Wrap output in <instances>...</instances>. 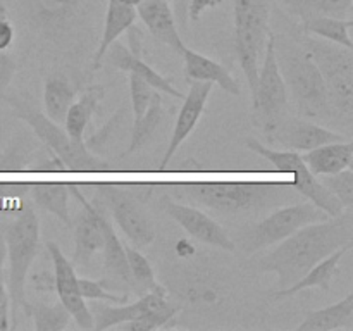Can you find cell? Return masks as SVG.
I'll return each mask as SVG.
<instances>
[{"instance_id": "1", "label": "cell", "mask_w": 353, "mask_h": 331, "mask_svg": "<svg viewBox=\"0 0 353 331\" xmlns=\"http://www.w3.org/2000/svg\"><path fill=\"white\" fill-rule=\"evenodd\" d=\"M348 243H353L352 209L296 230L261 259V269L278 276L279 290L288 288L317 262Z\"/></svg>"}, {"instance_id": "2", "label": "cell", "mask_w": 353, "mask_h": 331, "mask_svg": "<svg viewBox=\"0 0 353 331\" xmlns=\"http://www.w3.org/2000/svg\"><path fill=\"white\" fill-rule=\"evenodd\" d=\"M274 52L279 71L303 117L309 119H330L333 117L326 83L309 52L302 43L290 38L274 37Z\"/></svg>"}, {"instance_id": "3", "label": "cell", "mask_w": 353, "mask_h": 331, "mask_svg": "<svg viewBox=\"0 0 353 331\" xmlns=\"http://www.w3.org/2000/svg\"><path fill=\"white\" fill-rule=\"evenodd\" d=\"M3 243H6V261L9 262L7 271V292L10 299V317L14 323L10 328H16L17 314L23 310L26 303V279L31 264L38 254L40 245V221L30 205H23L7 224L3 231Z\"/></svg>"}, {"instance_id": "4", "label": "cell", "mask_w": 353, "mask_h": 331, "mask_svg": "<svg viewBox=\"0 0 353 331\" xmlns=\"http://www.w3.org/2000/svg\"><path fill=\"white\" fill-rule=\"evenodd\" d=\"M299 41L323 74L334 117L350 124L353 116V48L312 34H303Z\"/></svg>"}, {"instance_id": "5", "label": "cell", "mask_w": 353, "mask_h": 331, "mask_svg": "<svg viewBox=\"0 0 353 331\" xmlns=\"http://www.w3.org/2000/svg\"><path fill=\"white\" fill-rule=\"evenodd\" d=\"M90 310L93 316V328L97 331L109 330V328L121 326L126 331H152L168 326L169 321L179 312V305H174L168 300V290L162 286L161 290L145 292L137 302L109 305L100 300H93Z\"/></svg>"}, {"instance_id": "6", "label": "cell", "mask_w": 353, "mask_h": 331, "mask_svg": "<svg viewBox=\"0 0 353 331\" xmlns=\"http://www.w3.org/2000/svg\"><path fill=\"white\" fill-rule=\"evenodd\" d=\"M99 0H23L31 30L57 47L78 40Z\"/></svg>"}, {"instance_id": "7", "label": "cell", "mask_w": 353, "mask_h": 331, "mask_svg": "<svg viewBox=\"0 0 353 331\" xmlns=\"http://www.w3.org/2000/svg\"><path fill=\"white\" fill-rule=\"evenodd\" d=\"M7 102L12 107L14 114L21 121L33 130V133L40 138L41 143L54 154L55 159L62 164L65 171H103L107 169V162L97 157L85 145H76L61 124L48 119L43 112L31 107L24 100L16 97H7Z\"/></svg>"}, {"instance_id": "8", "label": "cell", "mask_w": 353, "mask_h": 331, "mask_svg": "<svg viewBox=\"0 0 353 331\" xmlns=\"http://www.w3.org/2000/svg\"><path fill=\"white\" fill-rule=\"evenodd\" d=\"M234 9V48L250 93L257 83L259 68L265 43L271 34L269 0H233Z\"/></svg>"}, {"instance_id": "9", "label": "cell", "mask_w": 353, "mask_h": 331, "mask_svg": "<svg viewBox=\"0 0 353 331\" xmlns=\"http://www.w3.org/2000/svg\"><path fill=\"white\" fill-rule=\"evenodd\" d=\"M290 185L272 183H186L176 186L181 197H190L195 202L221 210V212H245L264 207L272 197L281 195Z\"/></svg>"}, {"instance_id": "10", "label": "cell", "mask_w": 353, "mask_h": 331, "mask_svg": "<svg viewBox=\"0 0 353 331\" xmlns=\"http://www.w3.org/2000/svg\"><path fill=\"white\" fill-rule=\"evenodd\" d=\"M288 102V88L276 61L274 34L271 33L265 43L264 55H262L257 83L252 92L255 123L262 128L268 137H271L278 130L279 124L286 119Z\"/></svg>"}, {"instance_id": "11", "label": "cell", "mask_w": 353, "mask_h": 331, "mask_svg": "<svg viewBox=\"0 0 353 331\" xmlns=\"http://www.w3.org/2000/svg\"><path fill=\"white\" fill-rule=\"evenodd\" d=\"M247 148L254 154L261 155L265 161L271 162L274 166L276 171L281 172H292L295 176L292 186L300 193V195L305 197L309 202H312L314 205L319 207L321 210L327 214L330 217L340 216L343 214L345 207L341 205L340 200L319 181L317 176H314L312 172L309 171V168L305 166V162L302 161V155L300 152L295 150H274V148L268 147V145L261 143L257 138H247L245 141Z\"/></svg>"}, {"instance_id": "12", "label": "cell", "mask_w": 353, "mask_h": 331, "mask_svg": "<svg viewBox=\"0 0 353 331\" xmlns=\"http://www.w3.org/2000/svg\"><path fill=\"white\" fill-rule=\"evenodd\" d=\"M327 217L330 216L319 207L314 205L312 202L281 207L247 231L243 240V250L247 254H252V252L272 247L300 228L310 223H317V221H324Z\"/></svg>"}, {"instance_id": "13", "label": "cell", "mask_w": 353, "mask_h": 331, "mask_svg": "<svg viewBox=\"0 0 353 331\" xmlns=\"http://www.w3.org/2000/svg\"><path fill=\"white\" fill-rule=\"evenodd\" d=\"M47 250L54 265L55 293L59 295V302L68 309L71 319L83 330H92L93 316L85 297L79 292V278L72 262L69 261L55 241H47Z\"/></svg>"}, {"instance_id": "14", "label": "cell", "mask_w": 353, "mask_h": 331, "mask_svg": "<svg viewBox=\"0 0 353 331\" xmlns=\"http://www.w3.org/2000/svg\"><path fill=\"white\" fill-rule=\"evenodd\" d=\"M107 193V202L114 221L137 248L148 247L155 238L154 223L134 197L116 185L100 186Z\"/></svg>"}, {"instance_id": "15", "label": "cell", "mask_w": 353, "mask_h": 331, "mask_svg": "<svg viewBox=\"0 0 353 331\" xmlns=\"http://www.w3.org/2000/svg\"><path fill=\"white\" fill-rule=\"evenodd\" d=\"M162 207L190 237L196 238L199 241L210 245V247L221 248V250H236V245L231 240L230 234L226 233V230L216 219L207 216L205 212H202L196 207L178 203L169 199V197L162 199Z\"/></svg>"}, {"instance_id": "16", "label": "cell", "mask_w": 353, "mask_h": 331, "mask_svg": "<svg viewBox=\"0 0 353 331\" xmlns=\"http://www.w3.org/2000/svg\"><path fill=\"white\" fill-rule=\"evenodd\" d=\"M69 193L81 203V212L78 214L74 226V254L72 265H86L97 252L103 248V231L100 224L102 209L93 205L76 185H69Z\"/></svg>"}, {"instance_id": "17", "label": "cell", "mask_w": 353, "mask_h": 331, "mask_svg": "<svg viewBox=\"0 0 353 331\" xmlns=\"http://www.w3.org/2000/svg\"><path fill=\"white\" fill-rule=\"evenodd\" d=\"M212 83L207 81H192L190 83L188 93L183 99V106L179 109L178 117H176L174 128H172V134L169 138V145L164 152V157L161 161V168H165L169 162L174 157L176 150L179 145L192 134L195 130L196 123L202 117L203 110H205L207 100H209L210 92H212Z\"/></svg>"}, {"instance_id": "18", "label": "cell", "mask_w": 353, "mask_h": 331, "mask_svg": "<svg viewBox=\"0 0 353 331\" xmlns=\"http://www.w3.org/2000/svg\"><path fill=\"white\" fill-rule=\"evenodd\" d=\"M269 140L283 145L286 150L309 152L331 141H343L341 133L309 119H285L278 130L269 137Z\"/></svg>"}, {"instance_id": "19", "label": "cell", "mask_w": 353, "mask_h": 331, "mask_svg": "<svg viewBox=\"0 0 353 331\" xmlns=\"http://www.w3.org/2000/svg\"><path fill=\"white\" fill-rule=\"evenodd\" d=\"M105 57L110 66H114L116 69H121V71L134 72V74L140 76L141 79H145L148 85L154 86L157 92L165 93V95L172 97V99H185V93L179 92L174 86V83H171V79L164 78L161 72H157L152 66H148L147 62L141 59V55L133 54V52H131L130 48L124 47V45L114 41V43L107 48Z\"/></svg>"}, {"instance_id": "20", "label": "cell", "mask_w": 353, "mask_h": 331, "mask_svg": "<svg viewBox=\"0 0 353 331\" xmlns=\"http://www.w3.org/2000/svg\"><path fill=\"white\" fill-rule=\"evenodd\" d=\"M137 16L143 21L155 40L169 45L178 54L183 50L185 43L176 26V16L168 0H143L137 7Z\"/></svg>"}, {"instance_id": "21", "label": "cell", "mask_w": 353, "mask_h": 331, "mask_svg": "<svg viewBox=\"0 0 353 331\" xmlns=\"http://www.w3.org/2000/svg\"><path fill=\"white\" fill-rule=\"evenodd\" d=\"M183 55V61H185V76L190 81H207L217 85L219 88H223L224 92H228L230 95L240 97L241 88L240 83L233 78L230 71H228L224 66H221L219 62L212 61L207 55L200 54V52L192 50L185 45L183 50L179 52Z\"/></svg>"}, {"instance_id": "22", "label": "cell", "mask_w": 353, "mask_h": 331, "mask_svg": "<svg viewBox=\"0 0 353 331\" xmlns=\"http://www.w3.org/2000/svg\"><path fill=\"white\" fill-rule=\"evenodd\" d=\"M352 247L353 243H348L340 247L338 250H334L333 254H330L327 257H324L323 261L317 262L314 268H310L299 281L293 283L288 288L278 290L272 297H274V299H286V297H293L296 295V293L303 292V290L310 288H319L321 292H327V290L331 288V281H333V278L336 276L338 265H340L341 259H343L345 254L350 252Z\"/></svg>"}, {"instance_id": "23", "label": "cell", "mask_w": 353, "mask_h": 331, "mask_svg": "<svg viewBox=\"0 0 353 331\" xmlns=\"http://www.w3.org/2000/svg\"><path fill=\"white\" fill-rule=\"evenodd\" d=\"M300 155L314 176L334 174V172L352 168L353 143L352 140L331 141Z\"/></svg>"}, {"instance_id": "24", "label": "cell", "mask_w": 353, "mask_h": 331, "mask_svg": "<svg viewBox=\"0 0 353 331\" xmlns=\"http://www.w3.org/2000/svg\"><path fill=\"white\" fill-rule=\"evenodd\" d=\"M137 9L130 6H124L119 0H107L105 17H103L102 38L99 41L95 55L92 59V68L99 69L102 62L105 61V52L117 38L126 33L128 28L133 26L137 21Z\"/></svg>"}, {"instance_id": "25", "label": "cell", "mask_w": 353, "mask_h": 331, "mask_svg": "<svg viewBox=\"0 0 353 331\" xmlns=\"http://www.w3.org/2000/svg\"><path fill=\"white\" fill-rule=\"evenodd\" d=\"M103 97H105V88L102 85H92L81 93L78 102H72L69 107L62 128L76 145H85V130Z\"/></svg>"}, {"instance_id": "26", "label": "cell", "mask_w": 353, "mask_h": 331, "mask_svg": "<svg viewBox=\"0 0 353 331\" xmlns=\"http://www.w3.org/2000/svg\"><path fill=\"white\" fill-rule=\"evenodd\" d=\"M353 328V292L348 293L343 300L324 309L312 310L305 316L296 331H333V330H352Z\"/></svg>"}, {"instance_id": "27", "label": "cell", "mask_w": 353, "mask_h": 331, "mask_svg": "<svg viewBox=\"0 0 353 331\" xmlns=\"http://www.w3.org/2000/svg\"><path fill=\"white\" fill-rule=\"evenodd\" d=\"M74 97L76 90L68 79V76L59 74V72L47 76L43 85L45 116L62 126L69 107L74 102Z\"/></svg>"}, {"instance_id": "28", "label": "cell", "mask_w": 353, "mask_h": 331, "mask_svg": "<svg viewBox=\"0 0 353 331\" xmlns=\"http://www.w3.org/2000/svg\"><path fill=\"white\" fill-rule=\"evenodd\" d=\"M100 224H102L103 231V265L110 278L116 283H124V285H131L130 269H128L126 252H124V245L121 243L119 237H117L116 230L112 224L109 223L103 210L100 212Z\"/></svg>"}, {"instance_id": "29", "label": "cell", "mask_w": 353, "mask_h": 331, "mask_svg": "<svg viewBox=\"0 0 353 331\" xmlns=\"http://www.w3.org/2000/svg\"><path fill=\"white\" fill-rule=\"evenodd\" d=\"M278 2L302 23L314 17L350 19L353 9V0H278Z\"/></svg>"}, {"instance_id": "30", "label": "cell", "mask_w": 353, "mask_h": 331, "mask_svg": "<svg viewBox=\"0 0 353 331\" xmlns=\"http://www.w3.org/2000/svg\"><path fill=\"white\" fill-rule=\"evenodd\" d=\"M30 195L38 207L57 216L64 224L71 226L69 216V185L65 183H33L26 186Z\"/></svg>"}, {"instance_id": "31", "label": "cell", "mask_w": 353, "mask_h": 331, "mask_svg": "<svg viewBox=\"0 0 353 331\" xmlns=\"http://www.w3.org/2000/svg\"><path fill=\"white\" fill-rule=\"evenodd\" d=\"M164 103H162V95L161 92H155L154 99H152L150 106L145 110L143 116L138 121H133V130H131V138L130 145L124 150V154L121 157H130L131 154L138 152L140 148H143L148 141L152 140V137L155 134L157 128L161 126L162 119H164Z\"/></svg>"}, {"instance_id": "32", "label": "cell", "mask_w": 353, "mask_h": 331, "mask_svg": "<svg viewBox=\"0 0 353 331\" xmlns=\"http://www.w3.org/2000/svg\"><path fill=\"white\" fill-rule=\"evenodd\" d=\"M23 314L33 321V328L37 331H61L71 323V314L61 302L48 305V303H33L26 300Z\"/></svg>"}, {"instance_id": "33", "label": "cell", "mask_w": 353, "mask_h": 331, "mask_svg": "<svg viewBox=\"0 0 353 331\" xmlns=\"http://www.w3.org/2000/svg\"><path fill=\"white\" fill-rule=\"evenodd\" d=\"M352 26V17L350 19H340V17H314V19L303 21L302 31L303 34H312V37L323 38V40L353 48V41L350 37Z\"/></svg>"}, {"instance_id": "34", "label": "cell", "mask_w": 353, "mask_h": 331, "mask_svg": "<svg viewBox=\"0 0 353 331\" xmlns=\"http://www.w3.org/2000/svg\"><path fill=\"white\" fill-rule=\"evenodd\" d=\"M124 252H126V261H128V269H130L131 285L143 290V292L161 290L162 286L157 283L155 271L154 268H152L150 261H148V259L145 257L138 248H133L131 245H124Z\"/></svg>"}, {"instance_id": "35", "label": "cell", "mask_w": 353, "mask_h": 331, "mask_svg": "<svg viewBox=\"0 0 353 331\" xmlns=\"http://www.w3.org/2000/svg\"><path fill=\"white\" fill-rule=\"evenodd\" d=\"M126 112H128V107L121 106L119 109L112 114V117L107 121L105 126L100 128L95 134H92V137L85 141V147L95 155L103 154V150L107 148V145L114 140V137L117 134L119 128L123 126V121H124V116H126Z\"/></svg>"}, {"instance_id": "36", "label": "cell", "mask_w": 353, "mask_h": 331, "mask_svg": "<svg viewBox=\"0 0 353 331\" xmlns=\"http://www.w3.org/2000/svg\"><path fill=\"white\" fill-rule=\"evenodd\" d=\"M319 181L336 197L341 202L345 209H352L353 207V172L352 168L343 169L334 174H324L317 176Z\"/></svg>"}, {"instance_id": "37", "label": "cell", "mask_w": 353, "mask_h": 331, "mask_svg": "<svg viewBox=\"0 0 353 331\" xmlns=\"http://www.w3.org/2000/svg\"><path fill=\"white\" fill-rule=\"evenodd\" d=\"M157 90L148 85L145 79L130 72V97H131V110H133V121H138L145 114V110L150 106Z\"/></svg>"}, {"instance_id": "38", "label": "cell", "mask_w": 353, "mask_h": 331, "mask_svg": "<svg viewBox=\"0 0 353 331\" xmlns=\"http://www.w3.org/2000/svg\"><path fill=\"white\" fill-rule=\"evenodd\" d=\"M79 292L81 295L85 297V300H100V302L105 303H126L130 302V297L128 293H112L109 288H107L105 283L102 281H95V279H88V278H79Z\"/></svg>"}, {"instance_id": "39", "label": "cell", "mask_w": 353, "mask_h": 331, "mask_svg": "<svg viewBox=\"0 0 353 331\" xmlns=\"http://www.w3.org/2000/svg\"><path fill=\"white\" fill-rule=\"evenodd\" d=\"M3 264H6V243L0 234V331L10 330V299L3 276Z\"/></svg>"}, {"instance_id": "40", "label": "cell", "mask_w": 353, "mask_h": 331, "mask_svg": "<svg viewBox=\"0 0 353 331\" xmlns=\"http://www.w3.org/2000/svg\"><path fill=\"white\" fill-rule=\"evenodd\" d=\"M14 38H16V30L14 24L10 23L9 9H7L6 2L0 0V52H6L12 47Z\"/></svg>"}, {"instance_id": "41", "label": "cell", "mask_w": 353, "mask_h": 331, "mask_svg": "<svg viewBox=\"0 0 353 331\" xmlns=\"http://www.w3.org/2000/svg\"><path fill=\"white\" fill-rule=\"evenodd\" d=\"M14 74H16V62L6 52H0V99L6 97L7 88H9L10 81H12Z\"/></svg>"}, {"instance_id": "42", "label": "cell", "mask_w": 353, "mask_h": 331, "mask_svg": "<svg viewBox=\"0 0 353 331\" xmlns=\"http://www.w3.org/2000/svg\"><path fill=\"white\" fill-rule=\"evenodd\" d=\"M31 285L37 292H43V293H52L55 292V278L54 272L50 271H41V272H34L31 276Z\"/></svg>"}, {"instance_id": "43", "label": "cell", "mask_w": 353, "mask_h": 331, "mask_svg": "<svg viewBox=\"0 0 353 331\" xmlns=\"http://www.w3.org/2000/svg\"><path fill=\"white\" fill-rule=\"evenodd\" d=\"M223 0H188V17L192 21H199L207 9L221 6Z\"/></svg>"}, {"instance_id": "44", "label": "cell", "mask_w": 353, "mask_h": 331, "mask_svg": "<svg viewBox=\"0 0 353 331\" xmlns=\"http://www.w3.org/2000/svg\"><path fill=\"white\" fill-rule=\"evenodd\" d=\"M174 10L181 17V23L185 24L186 19H188V0H176Z\"/></svg>"}, {"instance_id": "45", "label": "cell", "mask_w": 353, "mask_h": 331, "mask_svg": "<svg viewBox=\"0 0 353 331\" xmlns=\"http://www.w3.org/2000/svg\"><path fill=\"white\" fill-rule=\"evenodd\" d=\"M119 2L124 3V6H130V7H134V9H137V7L140 6L143 0H119Z\"/></svg>"}, {"instance_id": "46", "label": "cell", "mask_w": 353, "mask_h": 331, "mask_svg": "<svg viewBox=\"0 0 353 331\" xmlns=\"http://www.w3.org/2000/svg\"><path fill=\"white\" fill-rule=\"evenodd\" d=\"M3 155L6 154H3V152H0V169H2V164H3Z\"/></svg>"}]
</instances>
